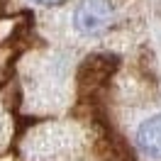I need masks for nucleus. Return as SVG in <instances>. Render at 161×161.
<instances>
[{"label":"nucleus","instance_id":"f257e3e1","mask_svg":"<svg viewBox=\"0 0 161 161\" xmlns=\"http://www.w3.org/2000/svg\"><path fill=\"white\" fill-rule=\"evenodd\" d=\"M112 20L110 0H80L73 8V30L80 34H100Z\"/></svg>","mask_w":161,"mask_h":161},{"label":"nucleus","instance_id":"f03ea898","mask_svg":"<svg viewBox=\"0 0 161 161\" xmlns=\"http://www.w3.org/2000/svg\"><path fill=\"white\" fill-rule=\"evenodd\" d=\"M137 147L151 159H161V115L144 120L137 130Z\"/></svg>","mask_w":161,"mask_h":161},{"label":"nucleus","instance_id":"7ed1b4c3","mask_svg":"<svg viewBox=\"0 0 161 161\" xmlns=\"http://www.w3.org/2000/svg\"><path fill=\"white\" fill-rule=\"evenodd\" d=\"M112 69H115V64L110 61V56H91L80 69L78 83L83 88H93V86H98V83H103L108 78L112 73Z\"/></svg>","mask_w":161,"mask_h":161},{"label":"nucleus","instance_id":"20e7f679","mask_svg":"<svg viewBox=\"0 0 161 161\" xmlns=\"http://www.w3.org/2000/svg\"><path fill=\"white\" fill-rule=\"evenodd\" d=\"M32 3H37V5H59L64 0H32Z\"/></svg>","mask_w":161,"mask_h":161}]
</instances>
